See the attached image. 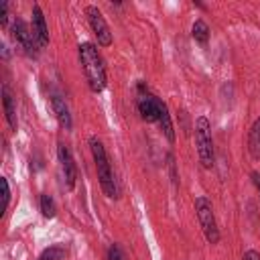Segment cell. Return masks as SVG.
Wrapping results in <instances>:
<instances>
[{
	"mask_svg": "<svg viewBox=\"0 0 260 260\" xmlns=\"http://www.w3.org/2000/svg\"><path fill=\"white\" fill-rule=\"evenodd\" d=\"M252 181H254V185H256V189L260 193V173H252Z\"/></svg>",
	"mask_w": 260,
	"mask_h": 260,
	"instance_id": "cell-21",
	"label": "cell"
},
{
	"mask_svg": "<svg viewBox=\"0 0 260 260\" xmlns=\"http://www.w3.org/2000/svg\"><path fill=\"white\" fill-rule=\"evenodd\" d=\"M63 256H65V248L63 246H51L39 258H43V260H61Z\"/></svg>",
	"mask_w": 260,
	"mask_h": 260,
	"instance_id": "cell-16",
	"label": "cell"
},
{
	"mask_svg": "<svg viewBox=\"0 0 260 260\" xmlns=\"http://www.w3.org/2000/svg\"><path fill=\"white\" fill-rule=\"evenodd\" d=\"M57 156H59V167H61L63 183L71 191L75 187V181H77V167H75V160L71 156V150L65 144H59L57 146Z\"/></svg>",
	"mask_w": 260,
	"mask_h": 260,
	"instance_id": "cell-8",
	"label": "cell"
},
{
	"mask_svg": "<svg viewBox=\"0 0 260 260\" xmlns=\"http://www.w3.org/2000/svg\"><path fill=\"white\" fill-rule=\"evenodd\" d=\"M106 260H124V254H122V248L118 244H112L110 250H108V258Z\"/></svg>",
	"mask_w": 260,
	"mask_h": 260,
	"instance_id": "cell-18",
	"label": "cell"
},
{
	"mask_svg": "<svg viewBox=\"0 0 260 260\" xmlns=\"http://www.w3.org/2000/svg\"><path fill=\"white\" fill-rule=\"evenodd\" d=\"M138 89H140V93H138L136 106H138V112H140L142 120H146V122H158V114H160V108H162L165 102H160L150 91H144L142 85Z\"/></svg>",
	"mask_w": 260,
	"mask_h": 260,
	"instance_id": "cell-7",
	"label": "cell"
},
{
	"mask_svg": "<svg viewBox=\"0 0 260 260\" xmlns=\"http://www.w3.org/2000/svg\"><path fill=\"white\" fill-rule=\"evenodd\" d=\"M39 205H41V213L45 215V217H55V213H57V207H55V201H53V197L51 195H47V193H41V199H39Z\"/></svg>",
	"mask_w": 260,
	"mask_h": 260,
	"instance_id": "cell-15",
	"label": "cell"
},
{
	"mask_svg": "<svg viewBox=\"0 0 260 260\" xmlns=\"http://www.w3.org/2000/svg\"><path fill=\"white\" fill-rule=\"evenodd\" d=\"M195 144H197V154L199 162L203 169L213 167V140H211V124L205 116H199L195 120Z\"/></svg>",
	"mask_w": 260,
	"mask_h": 260,
	"instance_id": "cell-3",
	"label": "cell"
},
{
	"mask_svg": "<svg viewBox=\"0 0 260 260\" xmlns=\"http://www.w3.org/2000/svg\"><path fill=\"white\" fill-rule=\"evenodd\" d=\"M0 183H2V199H4L2 209H6L8 203H10V187H8V179H6V177H0Z\"/></svg>",
	"mask_w": 260,
	"mask_h": 260,
	"instance_id": "cell-17",
	"label": "cell"
},
{
	"mask_svg": "<svg viewBox=\"0 0 260 260\" xmlns=\"http://www.w3.org/2000/svg\"><path fill=\"white\" fill-rule=\"evenodd\" d=\"M32 35H35L39 49L49 45V28H47V22H45V16L39 4L32 6Z\"/></svg>",
	"mask_w": 260,
	"mask_h": 260,
	"instance_id": "cell-9",
	"label": "cell"
},
{
	"mask_svg": "<svg viewBox=\"0 0 260 260\" xmlns=\"http://www.w3.org/2000/svg\"><path fill=\"white\" fill-rule=\"evenodd\" d=\"M242 260H260V254L256 250H246L244 256H242Z\"/></svg>",
	"mask_w": 260,
	"mask_h": 260,
	"instance_id": "cell-20",
	"label": "cell"
},
{
	"mask_svg": "<svg viewBox=\"0 0 260 260\" xmlns=\"http://www.w3.org/2000/svg\"><path fill=\"white\" fill-rule=\"evenodd\" d=\"M79 61L85 73V81L89 85V89L93 93H100L106 87V67H104V59L98 53L95 45L91 43H81L79 47Z\"/></svg>",
	"mask_w": 260,
	"mask_h": 260,
	"instance_id": "cell-1",
	"label": "cell"
},
{
	"mask_svg": "<svg viewBox=\"0 0 260 260\" xmlns=\"http://www.w3.org/2000/svg\"><path fill=\"white\" fill-rule=\"evenodd\" d=\"M8 22V2L0 0V26H6Z\"/></svg>",
	"mask_w": 260,
	"mask_h": 260,
	"instance_id": "cell-19",
	"label": "cell"
},
{
	"mask_svg": "<svg viewBox=\"0 0 260 260\" xmlns=\"http://www.w3.org/2000/svg\"><path fill=\"white\" fill-rule=\"evenodd\" d=\"M195 213H197L199 225L205 234V240L209 244H217L219 242V228H217V221H215V215H213L211 201L205 195H199L195 199Z\"/></svg>",
	"mask_w": 260,
	"mask_h": 260,
	"instance_id": "cell-4",
	"label": "cell"
},
{
	"mask_svg": "<svg viewBox=\"0 0 260 260\" xmlns=\"http://www.w3.org/2000/svg\"><path fill=\"white\" fill-rule=\"evenodd\" d=\"M191 35L193 39L199 43V45H205L209 41V26L203 22V20H195L193 28H191Z\"/></svg>",
	"mask_w": 260,
	"mask_h": 260,
	"instance_id": "cell-14",
	"label": "cell"
},
{
	"mask_svg": "<svg viewBox=\"0 0 260 260\" xmlns=\"http://www.w3.org/2000/svg\"><path fill=\"white\" fill-rule=\"evenodd\" d=\"M2 106H4V116H6V122L12 130H16L18 122H16V108H14V102H12V95L8 91V87H2Z\"/></svg>",
	"mask_w": 260,
	"mask_h": 260,
	"instance_id": "cell-11",
	"label": "cell"
},
{
	"mask_svg": "<svg viewBox=\"0 0 260 260\" xmlns=\"http://www.w3.org/2000/svg\"><path fill=\"white\" fill-rule=\"evenodd\" d=\"M51 104H53V112H55V116H57V120H59V124L65 128V130H71V126H73V122H71V114H69V106L65 104V100L59 95V93H55L53 98H51Z\"/></svg>",
	"mask_w": 260,
	"mask_h": 260,
	"instance_id": "cell-10",
	"label": "cell"
},
{
	"mask_svg": "<svg viewBox=\"0 0 260 260\" xmlns=\"http://www.w3.org/2000/svg\"><path fill=\"white\" fill-rule=\"evenodd\" d=\"M89 148H91V154H93V162H95V171H98V179H100L102 191L108 197L118 199L120 197V187H118L116 177L112 173V167H110V160H108V154H106V148H104L102 140L91 136L89 138Z\"/></svg>",
	"mask_w": 260,
	"mask_h": 260,
	"instance_id": "cell-2",
	"label": "cell"
},
{
	"mask_svg": "<svg viewBox=\"0 0 260 260\" xmlns=\"http://www.w3.org/2000/svg\"><path fill=\"white\" fill-rule=\"evenodd\" d=\"M248 150L252 158H260V118L254 120L250 134H248Z\"/></svg>",
	"mask_w": 260,
	"mask_h": 260,
	"instance_id": "cell-12",
	"label": "cell"
},
{
	"mask_svg": "<svg viewBox=\"0 0 260 260\" xmlns=\"http://www.w3.org/2000/svg\"><path fill=\"white\" fill-rule=\"evenodd\" d=\"M10 35H12V41L22 49L24 55H28V57H37V49H39V45H37V41H35L32 30L26 26L24 20L16 18V20L12 22V26H10Z\"/></svg>",
	"mask_w": 260,
	"mask_h": 260,
	"instance_id": "cell-5",
	"label": "cell"
},
{
	"mask_svg": "<svg viewBox=\"0 0 260 260\" xmlns=\"http://www.w3.org/2000/svg\"><path fill=\"white\" fill-rule=\"evenodd\" d=\"M85 14H87V20H89V26L98 39V45L102 47H110L112 45V32H110V26L106 22V18L102 16V12L98 10V6H87L85 8Z\"/></svg>",
	"mask_w": 260,
	"mask_h": 260,
	"instance_id": "cell-6",
	"label": "cell"
},
{
	"mask_svg": "<svg viewBox=\"0 0 260 260\" xmlns=\"http://www.w3.org/2000/svg\"><path fill=\"white\" fill-rule=\"evenodd\" d=\"M39 260H43V258H39Z\"/></svg>",
	"mask_w": 260,
	"mask_h": 260,
	"instance_id": "cell-22",
	"label": "cell"
},
{
	"mask_svg": "<svg viewBox=\"0 0 260 260\" xmlns=\"http://www.w3.org/2000/svg\"><path fill=\"white\" fill-rule=\"evenodd\" d=\"M158 124H160L162 134L167 136V140H169V142H175V130H173V122H171V114H169L167 104H162V108H160V114H158Z\"/></svg>",
	"mask_w": 260,
	"mask_h": 260,
	"instance_id": "cell-13",
	"label": "cell"
}]
</instances>
